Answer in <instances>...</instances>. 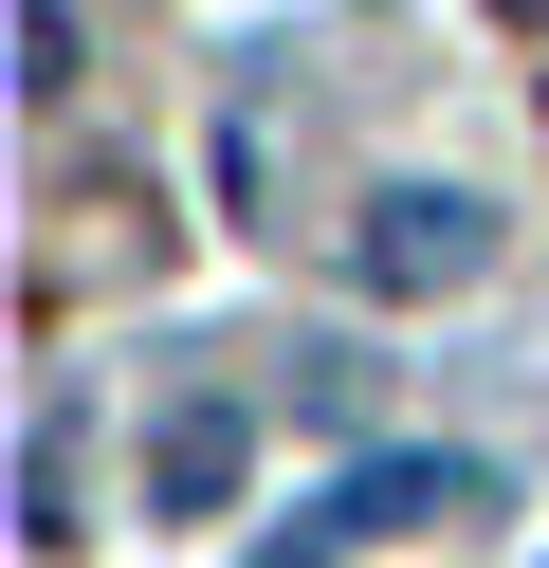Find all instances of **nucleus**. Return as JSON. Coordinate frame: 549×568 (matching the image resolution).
Masks as SVG:
<instances>
[{"mask_svg": "<svg viewBox=\"0 0 549 568\" xmlns=\"http://www.w3.org/2000/svg\"><path fill=\"white\" fill-rule=\"evenodd\" d=\"M476 275H495V202H476V184H366V202H348V294L458 312Z\"/></svg>", "mask_w": 549, "mask_h": 568, "instance_id": "2", "label": "nucleus"}, {"mask_svg": "<svg viewBox=\"0 0 549 568\" xmlns=\"http://www.w3.org/2000/svg\"><path fill=\"white\" fill-rule=\"evenodd\" d=\"M238 477H256V422L220 404V385H183V404L146 422V514H238Z\"/></svg>", "mask_w": 549, "mask_h": 568, "instance_id": "3", "label": "nucleus"}, {"mask_svg": "<svg viewBox=\"0 0 549 568\" xmlns=\"http://www.w3.org/2000/svg\"><path fill=\"white\" fill-rule=\"evenodd\" d=\"M476 514H495V458H348V477H329L256 568H348V550H403V531H439V550H458Z\"/></svg>", "mask_w": 549, "mask_h": 568, "instance_id": "1", "label": "nucleus"}, {"mask_svg": "<svg viewBox=\"0 0 549 568\" xmlns=\"http://www.w3.org/2000/svg\"><path fill=\"white\" fill-rule=\"evenodd\" d=\"M19 495H37V550H73V422H37V440H19Z\"/></svg>", "mask_w": 549, "mask_h": 568, "instance_id": "5", "label": "nucleus"}, {"mask_svg": "<svg viewBox=\"0 0 549 568\" xmlns=\"http://www.w3.org/2000/svg\"><path fill=\"white\" fill-rule=\"evenodd\" d=\"M512 19H549V0H512Z\"/></svg>", "mask_w": 549, "mask_h": 568, "instance_id": "6", "label": "nucleus"}, {"mask_svg": "<svg viewBox=\"0 0 549 568\" xmlns=\"http://www.w3.org/2000/svg\"><path fill=\"white\" fill-rule=\"evenodd\" d=\"M73 55H92L73 0H19V92H37V111H73Z\"/></svg>", "mask_w": 549, "mask_h": 568, "instance_id": "4", "label": "nucleus"}]
</instances>
